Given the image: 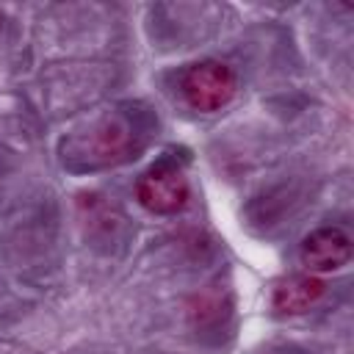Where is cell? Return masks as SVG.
<instances>
[{
  "mask_svg": "<svg viewBox=\"0 0 354 354\" xmlns=\"http://www.w3.org/2000/svg\"><path fill=\"white\" fill-rule=\"evenodd\" d=\"M183 100L199 113H216L238 94V75L221 61H196L180 77Z\"/></svg>",
  "mask_w": 354,
  "mask_h": 354,
  "instance_id": "obj_1",
  "label": "cell"
},
{
  "mask_svg": "<svg viewBox=\"0 0 354 354\" xmlns=\"http://www.w3.org/2000/svg\"><path fill=\"white\" fill-rule=\"evenodd\" d=\"M138 202L158 216H174L180 213L191 199V185L183 169L171 163H158L149 171H144L136 183Z\"/></svg>",
  "mask_w": 354,
  "mask_h": 354,
  "instance_id": "obj_2",
  "label": "cell"
},
{
  "mask_svg": "<svg viewBox=\"0 0 354 354\" xmlns=\"http://www.w3.org/2000/svg\"><path fill=\"white\" fill-rule=\"evenodd\" d=\"M299 257L307 274L340 271L351 260V238L340 227H318L301 241Z\"/></svg>",
  "mask_w": 354,
  "mask_h": 354,
  "instance_id": "obj_3",
  "label": "cell"
},
{
  "mask_svg": "<svg viewBox=\"0 0 354 354\" xmlns=\"http://www.w3.org/2000/svg\"><path fill=\"white\" fill-rule=\"evenodd\" d=\"M324 293H326V285H324L321 277H315V274H290V277H285L274 285L271 307L279 315H301L310 307H315Z\"/></svg>",
  "mask_w": 354,
  "mask_h": 354,
  "instance_id": "obj_4",
  "label": "cell"
}]
</instances>
